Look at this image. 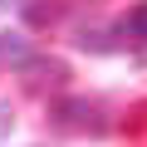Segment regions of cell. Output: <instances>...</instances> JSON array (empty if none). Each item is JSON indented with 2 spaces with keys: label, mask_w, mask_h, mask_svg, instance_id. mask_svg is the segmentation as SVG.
I'll return each instance as SVG.
<instances>
[{
  "label": "cell",
  "mask_w": 147,
  "mask_h": 147,
  "mask_svg": "<svg viewBox=\"0 0 147 147\" xmlns=\"http://www.w3.org/2000/svg\"><path fill=\"white\" fill-rule=\"evenodd\" d=\"M59 15V5H30V20L34 25H44V20H54Z\"/></svg>",
  "instance_id": "obj_6"
},
{
  "label": "cell",
  "mask_w": 147,
  "mask_h": 147,
  "mask_svg": "<svg viewBox=\"0 0 147 147\" xmlns=\"http://www.w3.org/2000/svg\"><path fill=\"white\" fill-rule=\"evenodd\" d=\"M79 49H93V54H108V49H113V39H108V30H79Z\"/></svg>",
  "instance_id": "obj_5"
},
{
  "label": "cell",
  "mask_w": 147,
  "mask_h": 147,
  "mask_svg": "<svg viewBox=\"0 0 147 147\" xmlns=\"http://www.w3.org/2000/svg\"><path fill=\"white\" fill-rule=\"evenodd\" d=\"M132 118H137V123H132V132H147V103H142V108H132Z\"/></svg>",
  "instance_id": "obj_8"
},
{
  "label": "cell",
  "mask_w": 147,
  "mask_h": 147,
  "mask_svg": "<svg viewBox=\"0 0 147 147\" xmlns=\"http://www.w3.org/2000/svg\"><path fill=\"white\" fill-rule=\"evenodd\" d=\"M118 34H123V39L147 44V5H132V10H127V20L118 25Z\"/></svg>",
  "instance_id": "obj_4"
},
{
  "label": "cell",
  "mask_w": 147,
  "mask_h": 147,
  "mask_svg": "<svg viewBox=\"0 0 147 147\" xmlns=\"http://www.w3.org/2000/svg\"><path fill=\"white\" fill-rule=\"evenodd\" d=\"M20 79H25L30 93H49V88H64L69 84V64L64 59H30L20 69Z\"/></svg>",
  "instance_id": "obj_2"
},
{
  "label": "cell",
  "mask_w": 147,
  "mask_h": 147,
  "mask_svg": "<svg viewBox=\"0 0 147 147\" xmlns=\"http://www.w3.org/2000/svg\"><path fill=\"white\" fill-rule=\"evenodd\" d=\"M34 54H30V39L25 34H0V69H25Z\"/></svg>",
  "instance_id": "obj_3"
},
{
  "label": "cell",
  "mask_w": 147,
  "mask_h": 147,
  "mask_svg": "<svg viewBox=\"0 0 147 147\" xmlns=\"http://www.w3.org/2000/svg\"><path fill=\"white\" fill-rule=\"evenodd\" d=\"M49 123L59 132H74V137H103L108 132V113L93 98H59V103H49Z\"/></svg>",
  "instance_id": "obj_1"
},
{
  "label": "cell",
  "mask_w": 147,
  "mask_h": 147,
  "mask_svg": "<svg viewBox=\"0 0 147 147\" xmlns=\"http://www.w3.org/2000/svg\"><path fill=\"white\" fill-rule=\"evenodd\" d=\"M10 127H15V118H10V103H0V137H5Z\"/></svg>",
  "instance_id": "obj_7"
}]
</instances>
